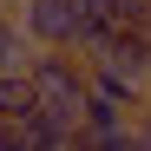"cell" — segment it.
I'll list each match as a JSON object with an SVG mask.
<instances>
[{
    "instance_id": "cell-4",
    "label": "cell",
    "mask_w": 151,
    "mask_h": 151,
    "mask_svg": "<svg viewBox=\"0 0 151 151\" xmlns=\"http://www.w3.org/2000/svg\"><path fill=\"white\" fill-rule=\"evenodd\" d=\"M0 7H20V0H0Z\"/></svg>"
},
{
    "instance_id": "cell-2",
    "label": "cell",
    "mask_w": 151,
    "mask_h": 151,
    "mask_svg": "<svg viewBox=\"0 0 151 151\" xmlns=\"http://www.w3.org/2000/svg\"><path fill=\"white\" fill-rule=\"evenodd\" d=\"M13 20L27 27L33 46H72V33H79V0H20Z\"/></svg>"
},
{
    "instance_id": "cell-1",
    "label": "cell",
    "mask_w": 151,
    "mask_h": 151,
    "mask_svg": "<svg viewBox=\"0 0 151 151\" xmlns=\"http://www.w3.org/2000/svg\"><path fill=\"white\" fill-rule=\"evenodd\" d=\"M27 79H33V99L46 112H59V118L79 125V105L92 92L86 53H72V46H33V53H27Z\"/></svg>"
},
{
    "instance_id": "cell-3",
    "label": "cell",
    "mask_w": 151,
    "mask_h": 151,
    "mask_svg": "<svg viewBox=\"0 0 151 151\" xmlns=\"http://www.w3.org/2000/svg\"><path fill=\"white\" fill-rule=\"evenodd\" d=\"M79 145H132V105H118L112 92H86V105H79Z\"/></svg>"
}]
</instances>
